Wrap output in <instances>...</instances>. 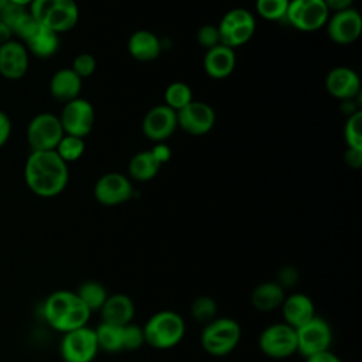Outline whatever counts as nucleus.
Segmentation results:
<instances>
[{"label": "nucleus", "instance_id": "nucleus-1", "mask_svg": "<svg viewBox=\"0 0 362 362\" xmlns=\"http://www.w3.org/2000/svg\"><path fill=\"white\" fill-rule=\"evenodd\" d=\"M69 180L68 164L55 153L31 151L24 164V181L28 189L41 197L52 198L59 195Z\"/></svg>", "mask_w": 362, "mask_h": 362}, {"label": "nucleus", "instance_id": "nucleus-2", "mask_svg": "<svg viewBox=\"0 0 362 362\" xmlns=\"http://www.w3.org/2000/svg\"><path fill=\"white\" fill-rule=\"evenodd\" d=\"M89 315L90 311L74 291H54L44 303V317L47 322L54 329L64 334L85 327Z\"/></svg>", "mask_w": 362, "mask_h": 362}, {"label": "nucleus", "instance_id": "nucleus-3", "mask_svg": "<svg viewBox=\"0 0 362 362\" xmlns=\"http://www.w3.org/2000/svg\"><path fill=\"white\" fill-rule=\"evenodd\" d=\"M28 11L38 24L57 34L71 31L79 20L75 0H33Z\"/></svg>", "mask_w": 362, "mask_h": 362}, {"label": "nucleus", "instance_id": "nucleus-4", "mask_svg": "<svg viewBox=\"0 0 362 362\" xmlns=\"http://www.w3.org/2000/svg\"><path fill=\"white\" fill-rule=\"evenodd\" d=\"M144 339L153 348L167 349L175 346L185 334V322L174 311L164 310L153 314L143 327Z\"/></svg>", "mask_w": 362, "mask_h": 362}, {"label": "nucleus", "instance_id": "nucleus-5", "mask_svg": "<svg viewBox=\"0 0 362 362\" xmlns=\"http://www.w3.org/2000/svg\"><path fill=\"white\" fill-rule=\"evenodd\" d=\"M240 341V325L232 318H215L208 322L201 334L202 348L214 356H225Z\"/></svg>", "mask_w": 362, "mask_h": 362}, {"label": "nucleus", "instance_id": "nucleus-6", "mask_svg": "<svg viewBox=\"0 0 362 362\" xmlns=\"http://www.w3.org/2000/svg\"><path fill=\"white\" fill-rule=\"evenodd\" d=\"M329 17L324 0H290L286 11L287 21L297 30L313 33L322 28Z\"/></svg>", "mask_w": 362, "mask_h": 362}, {"label": "nucleus", "instance_id": "nucleus-7", "mask_svg": "<svg viewBox=\"0 0 362 362\" xmlns=\"http://www.w3.org/2000/svg\"><path fill=\"white\" fill-rule=\"evenodd\" d=\"M25 134L31 151H48L55 150L65 133L58 116L52 113H40L30 120Z\"/></svg>", "mask_w": 362, "mask_h": 362}, {"label": "nucleus", "instance_id": "nucleus-8", "mask_svg": "<svg viewBox=\"0 0 362 362\" xmlns=\"http://www.w3.org/2000/svg\"><path fill=\"white\" fill-rule=\"evenodd\" d=\"M99 349L95 329L81 327L64 334L61 356L65 362H92Z\"/></svg>", "mask_w": 362, "mask_h": 362}, {"label": "nucleus", "instance_id": "nucleus-9", "mask_svg": "<svg viewBox=\"0 0 362 362\" xmlns=\"http://www.w3.org/2000/svg\"><path fill=\"white\" fill-rule=\"evenodd\" d=\"M65 134L83 139L88 136L95 123V110L90 102L82 98L66 102L58 116Z\"/></svg>", "mask_w": 362, "mask_h": 362}, {"label": "nucleus", "instance_id": "nucleus-10", "mask_svg": "<svg viewBox=\"0 0 362 362\" xmlns=\"http://www.w3.org/2000/svg\"><path fill=\"white\" fill-rule=\"evenodd\" d=\"M262 352L270 358H287L297 352L296 329L286 322H277L266 327L259 337Z\"/></svg>", "mask_w": 362, "mask_h": 362}, {"label": "nucleus", "instance_id": "nucleus-11", "mask_svg": "<svg viewBox=\"0 0 362 362\" xmlns=\"http://www.w3.org/2000/svg\"><path fill=\"white\" fill-rule=\"evenodd\" d=\"M297 351L304 356H311L328 351L331 344V328L320 317L311 318L304 325L296 328Z\"/></svg>", "mask_w": 362, "mask_h": 362}, {"label": "nucleus", "instance_id": "nucleus-12", "mask_svg": "<svg viewBox=\"0 0 362 362\" xmlns=\"http://www.w3.org/2000/svg\"><path fill=\"white\" fill-rule=\"evenodd\" d=\"M177 123L185 133L191 136H202L212 130L215 124V112L205 102L191 100L177 112Z\"/></svg>", "mask_w": 362, "mask_h": 362}, {"label": "nucleus", "instance_id": "nucleus-13", "mask_svg": "<svg viewBox=\"0 0 362 362\" xmlns=\"http://www.w3.org/2000/svg\"><path fill=\"white\" fill-rule=\"evenodd\" d=\"M93 195L99 204L115 206L130 199L133 195V187L130 180L122 173H107L96 181Z\"/></svg>", "mask_w": 362, "mask_h": 362}, {"label": "nucleus", "instance_id": "nucleus-14", "mask_svg": "<svg viewBox=\"0 0 362 362\" xmlns=\"http://www.w3.org/2000/svg\"><path fill=\"white\" fill-rule=\"evenodd\" d=\"M327 33L332 42L348 45L355 42L362 33V17L354 7L337 11L327 20Z\"/></svg>", "mask_w": 362, "mask_h": 362}, {"label": "nucleus", "instance_id": "nucleus-15", "mask_svg": "<svg viewBox=\"0 0 362 362\" xmlns=\"http://www.w3.org/2000/svg\"><path fill=\"white\" fill-rule=\"evenodd\" d=\"M177 127V112L167 105H157L151 107L141 122L143 134L157 143H163L173 136Z\"/></svg>", "mask_w": 362, "mask_h": 362}, {"label": "nucleus", "instance_id": "nucleus-16", "mask_svg": "<svg viewBox=\"0 0 362 362\" xmlns=\"http://www.w3.org/2000/svg\"><path fill=\"white\" fill-rule=\"evenodd\" d=\"M28 51L21 41L10 40L0 45V75L10 81L23 78L28 71Z\"/></svg>", "mask_w": 362, "mask_h": 362}, {"label": "nucleus", "instance_id": "nucleus-17", "mask_svg": "<svg viewBox=\"0 0 362 362\" xmlns=\"http://www.w3.org/2000/svg\"><path fill=\"white\" fill-rule=\"evenodd\" d=\"M325 88L331 96L341 100H351L361 90V79L354 69L337 66L328 72Z\"/></svg>", "mask_w": 362, "mask_h": 362}, {"label": "nucleus", "instance_id": "nucleus-18", "mask_svg": "<svg viewBox=\"0 0 362 362\" xmlns=\"http://www.w3.org/2000/svg\"><path fill=\"white\" fill-rule=\"evenodd\" d=\"M236 65V55L233 48L218 44L206 49L204 55V69L208 76L214 79L228 78Z\"/></svg>", "mask_w": 362, "mask_h": 362}, {"label": "nucleus", "instance_id": "nucleus-19", "mask_svg": "<svg viewBox=\"0 0 362 362\" xmlns=\"http://www.w3.org/2000/svg\"><path fill=\"white\" fill-rule=\"evenodd\" d=\"M280 307L283 311L284 322L294 329L315 317V310L311 298L301 293L284 297Z\"/></svg>", "mask_w": 362, "mask_h": 362}, {"label": "nucleus", "instance_id": "nucleus-20", "mask_svg": "<svg viewBox=\"0 0 362 362\" xmlns=\"http://www.w3.org/2000/svg\"><path fill=\"white\" fill-rule=\"evenodd\" d=\"M102 322L124 327L132 322L134 315V304L132 298L126 294L117 293L113 296H107L102 308Z\"/></svg>", "mask_w": 362, "mask_h": 362}, {"label": "nucleus", "instance_id": "nucleus-21", "mask_svg": "<svg viewBox=\"0 0 362 362\" xmlns=\"http://www.w3.org/2000/svg\"><path fill=\"white\" fill-rule=\"evenodd\" d=\"M81 89L82 79L71 68L58 69L49 81V92L52 98L64 103L79 98Z\"/></svg>", "mask_w": 362, "mask_h": 362}, {"label": "nucleus", "instance_id": "nucleus-22", "mask_svg": "<svg viewBox=\"0 0 362 362\" xmlns=\"http://www.w3.org/2000/svg\"><path fill=\"white\" fill-rule=\"evenodd\" d=\"M129 54L140 62L154 61L161 52V42L156 34L147 30L133 33L127 42Z\"/></svg>", "mask_w": 362, "mask_h": 362}, {"label": "nucleus", "instance_id": "nucleus-23", "mask_svg": "<svg viewBox=\"0 0 362 362\" xmlns=\"http://www.w3.org/2000/svg\"><path fill=\"white\" fill-rule=\"evenodd\" d=\"M23 44L28 54L31 52L37 58H49L55 55L59 48V34L40 24L33 35Z\"/></svg>", "mask_w": 362, "mask_h": 362}, {"label": "nucleus", "instance_id": "nucleus-24", "mask_svg": "<svg viewBox=\"0 0 362 362\" xmlns=\"http://www.w3.org/2000/svg\"><path fill=\"white\" fill-rule=\"evenodd\" d=\"M284 297V288L277 281H264L255 287L250 301L259 311H272L281 305Z\"/></svg>", "mask_w": 362, "mask_h": 362}, {"label": "nucleus", "instance_id": "nucleus-25", "mask_svg": "<svg viewBox=\"0 0 362 362\" xmlns=\"http://www.w3.org/2000/svg\"><path fill=\"white\" fill-rule=\"evenodd\" d=\"M161 163L154 157L151 150L134 154L129 163V174L136 181H148L157 175Z\"/></svg>", "mask_w": 362, "mask_h": 362}, {"label": "nucleus", "instance_id": "nucleus-26", "mask_svg": "<svg viewBox=\"0 0 362 362\" xmlns=\"http://www.w3.org/2000/svg\"><path fill=\"white\" fill-rule=\"evenodd\" d=\"M75 293L90 313L100 310L107 298L106 288L98 281H85Z\"/></svg>", "mask_w": 362, "mask_h": 362}, {"label": "nucleus", "instance_id": "nucleus-27", "mask_svg": "<svg viewBox=\"0 0 362 362\" xmlns=\"http://www.w3.org/2000/svg\"><path fill=\"white\" fill-rule=\"evenodd\" d=\"M95 334H96L99 348H102L107 352H117V351L123 349V342H122L123 327L102 322L95 329Z\"/></svg>", "mask_w": 362, "mask_h": 362}, {"label": "nucleus", "instance_id": "nucleus-28", "mask_svg": "<svg viewBox=\"0 0 362 362\" xmlns=\"http://www.w3.org/2000/svg\"><path fill=\"white\" fill-rule=\"evenodd\" d=\"M164 100H165L164 105H167L173 110L178 112L180 109L187 106L191 100H194L192 89L185 82H180V81L171 82L165 88Z\"/></svg>", "mask_w": 362, "mask_h": 362}, {"label": "nucleus", "instance_id": "nucleus-29", "mask_svg": "<svg viewBox=\"0 0 362 362\" xmlns=\"http://www.w3.org/2000/svg\"><path fill=\"white\" fill-rule=\"evenodd\" d=\"M55 153L68 164L76 161L85 153V141L81 137L64 134L55 147Z\"/></svg>", "mask_w": 362, "mask_h": 362}, {"label": "nucleus", "instance_id": "nucleus-30", "mask_svg": "<svg viewBox=\"0 0 362 362\" xmlns=\"http://www.w3.org/2000/svg\"><path fill=\"white\" fill-rule=\"evenodd\" d=\"M344 139L348 148L362 150V113L359 110L349 115L344 127Z\"/></svg>", "mask_w": 362, "mask_h": 362}, {"label": "nucleus", "instance_id": "nucleus-31", "mask_svg": "<svg viewBox=\"0 0 362 362\" xmlns=\"http://www.w3.org/2000/svg\"><path fill=\"white\" fill-rule=\"evenodd\" d=\"M290 0H256V11L269 21H279L286 17Z\"/></svg>", "mask_w": 362, "mask_h": 362}, {"label": "nucleus", "instance_id": "nucleus-32", "mask_svg": "<svg viewBox=\"0 0 362 362\" xmlns=\"http://www.w3.org/2000/svg\"><path fill=\"white\" fill-rule=\"evenodd\" d=\"M191 314L195 321L206 325L216 318V303L208 296H199L191 305Z\"/></svg>", "mask_w": 362, "mask_h": 362}, {"label": "nucleus", "instance_id": "nucleus-33", "mask_svg": "<svg viewBox=\"0 0 362 362\" xmlns=\"http://www.w3.org/2000/svg\"><path fill=\"white\" fill-rule=\"evenodd\" d=\"M122 342H123V349L127 351H133V349H139L144 342V331L141 327L134 325V324H127L123 327V337H122Z\"/></svg>", "mask_w": 362, "mask_h": 362}, {"label": "nucleus", "instance_id": "nucleus-34", "mask_svg": "<svg viewBox=\"0 0 362 362\" xmlns=\"http://www.w3.org/2000/svg\"><path fill=\"white\" fill-rule=\"evenodd\" d=\"M81 79L90 76L95 69H96V59L93 55L90 54H79L75 57L74 62H72V68H71Z\"/></svg>", "mask_w": 362, "mask_h": 362}, {"label": "nucleus", "instance_id": "nucleus-35", "mask_svg": "<svg viewBox=\"0 0 362 362\" xmlns=\"http://www.w3.org/2000/svg\"><path fill=\"white\" fill-rule=\"evenodd\" d=\"M197 40L198 44L206 49L221 44L219 41V33H218V27L212 25V24H205L202 25L198 33H197Z\"/></svg>", "mask_w": 362, "mask_h": 362}, {"label": "nucleus", "instance_id": "nucleus-36", "mask_svg": "<svg viewBox=\"0 0 362 362\" xmlns=\"http://www.w3.org/2000/svg\"><path fill=\"white\" fill-rule=\"evenodd\" d=\"M28 11V7H23V6H17L14 3H8V6L0 13V20L4 21L10 30H13V27L16 25V23Z\"/></svg>", "mask_w": 362, "mask_h": 362}, {"label": "nucleus", "instance_id": "nucleus-37", "mask_svg": "<svg viewBox=\"0 0 362 362\" xmlns=\"http://www.w3.org/2000/svg\"><path fill=\"white\" fill-rule=\"evenodd\" d=\"M297 279H298V273H297V270H296L294 267L287 266V267H283V269L280 270L277 283H279L283 288H286V287L293 286V284L297 281Z\"/></svg>", "mask_w": 362, "mask_h": 362}, {"label": "nucleus", "instance_id": "nucleus-38", "mask_svg": "<svg viewBox=\"0 0 362 362\" xmlns=\"http://www.w3.org/2000/svg\"><path fill=\"white\" fill-rule=\"evenodd\" d=\"M11 134V120L8 115L0 110V148L8 141Z\"/></svg>", "mask_w": 362, "mask_h": 362}, {"label": "nucleus", "instance_id": "nucleus-39", "mask_svg": "<svg viewBox=\"0 0 362 362\" xmlns=\"http://www.w3.org/2000/svg\"><path fill=\"white\" fill-rule=\"evenodd\" d=\"M345 163L351 168H359L362 165V150L348 148L345 153Z\"/></svg>", "mask_w": 362, "mask_h": 362}, {"label": "nucleus", "instance_id": "nucleus-40", "mask_svg": "<svg viewBox=\"0 0 362 362\" xmlns=\"http://www.w3.org/2000/svg\"><path fill=\"white\" fill-rule=\"evenodd\" d=\"M151 153L154 154V157H156L161 164H164L165 161H168L170 157H171V148H170L167 144H164V143H157V144L151 148Z\"/></svg>", "mask_w": 362, "mask_h": 362}, {"label": "nucleus", "instance_id": "nucleus-41", "mask_svg": "<svg viewBox=\"0 0 362 362\" xmlns=\"http://www.w3.org/2000/svg\"><path fill=\"white\" fill-rule=\"evenodd\" d=\"M307 362H342L337 355L331 354L329 351H324L311 356H307Z\"/></svg>", "mask_w": 362, "mask_h": 362}, {"label": "nucleus", "instance_id": "nucleus-42", "mask_svg": "<svg viewBox=\"0 0 362 362\" xmlns=\"http://www.w3.org/2000/svg\"><path fill=\"white\" fill-rule=\"evenodd\" d=\"M324 3L328 10H334L337 13V11L351 8L354 0H324Z\"/></svg>", "mask_w": 362, "mask_h": 362}, {"label": "nucleus", "instance_id": "nucleus-43", "mask_svg": "<svg viewBox=\"0 0 362 362\" xmlns=\"http://www.w3.org/2000/svg\"><path fill=\"white\" fill-rule=\"evenodd\" d=\"M10 40H13V33L10 30V27L0 20V45L8 42Z\"/></svg>", "mask_w": 362, "mask_h": 362}, {"label": "nucleus", "instance_id": "nucleus-44", "mask_svg": "<svg viewBox=\"0 0 362 362\" xmlns=\"http://www.w3.org/2000/svg\"><path fill=\"white\" fill-rule=\"evenodd\" d=\"M33 0H10V3H14L17 6H23V7H28L31 4Z\"/></svg>", "mask_w": 362, "mask_h": 362}, {"label": "nucleus", "instance_id": "nucleus-45", "mask_svg": "<svg viewBox=\"0 0 362 362\" xmlns=\"http://www.w3.org/2000/svg\"><path fill=\"white\" fill-rule=\"evenodd\" d=\"M8 3H10V0H0V13L8 6Z\"/></svg>", "mask_w": 362, "mask_h": 362}]
</instances>
